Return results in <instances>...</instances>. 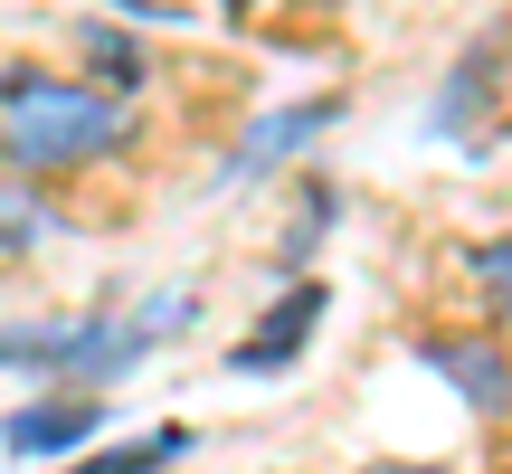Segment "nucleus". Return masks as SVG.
<instances>
[{"label": "nucleus", "mask_w": 512, "mask_h": 474, "mask_svg": "<svg viewBox=\"0 0 512 474\" xmlns=\"http://www.w3.org/2000/svg\"><path fill=\"white\" fill-rule=\"evenodd\" d=\"M494 76H503V29H484L475 48H465L456 67H446V95L427 105V124H437V133H465L484 105H494Z\"/></svg>", "instance_id": "423d86ee"}, {"label": "nucleus", "mask_w": 512, "mask_h": 474, "mask_svg": "<svg viewBox=\"0 0 512 474\" xmlns=\"http://www.w3.org/2000/svg\"><path fill=\"white\" fill-rule=\"evenodd\" d=\"M124 133H133L124 95L86 86V76L0 67V171L10 181H67V171L124 152Z\"/></svg>", "instance_id": "f257e3e1"}, {"label": "nucleus", "mask_w": 512, "mask_h": 474, "mask_svg": "<svg viewBox=\"0 0 512 474\" xmlns=\"http://www.w3.org/2000/svg\"><path fill=\"white\" fill-rule=\"evenodd\" d=\"M190 427H152V437H124V446H95V456H67L57 474H162V465H181L190 456Z\"/></svg>", "instance_id": "6e6552de"}, {"label": "nucleus", "mask_w": 512, "mask_h": 474, "mask_svg": "<svg viewBox=\"0 0 512 474\" xmlns=\"http://www.w3.org/2000/svg\"><path fill=\"white\" fill-rule=\"evenodd\" d=\"M95 427H105V399H76V389H57V399H29V408H10L0 418V446L10 456H86L95 446Z\"/></svg>", "instance_id": "39448f33"}, {"label": "nucleus", "mask_w": 512, "mask_h": 474, "mask_svg": "<svg viewBox=\"0 0 512 474\" xmlns=\"http://www.w3.org/2000/svg\"><path fill=\"white\" fill-rule=\"evenodd\" d=\"M76 57L105 76V95H133V86H143V57H133V38H114V29H76Z\"/></svg>", "instance_id": "9d476101"}, {"label": "nucleus", "mask_w": 512, "mask_h": 474, "mask_svg": "<svg viewBox=\"0 0 512 474\" xmlns=\"http://www.w3.org/2000/svg\"><path fill=\"white\" fill-rule=\"evenodd\" d=\"M332 114H342V105H332V95H313V105H285V114H266V124H256L247 143L228 152V181H256V171H275V162H285V152H304L313 133L332 124Z\"/></svg>", "instance_id": "0eeeda50"}, {"label": "nucleus", "mask_w": 512, "mask_h": 474, "mask_svg": "<svg viewBox=\"0 0 512 474\" xmlns=\"http://www.w3.org/2000/svg\"><path fill=\"white\" fill-rule=\"evenodd\" d=\"M238 10H247V0H238Z\"/></svg>", "instance_id": "ddd939ff"}, {"label": "nucleus", "mask_w": 512, "mask_h": 474, "mask_svg": "<svg viewBox=\"0 0 512 474\" xmlns=\"http://www.w3.org/2000/svg\"><path fill=\"white\" fill-rule=\"evenodd\" d=\"M190 294H162V304H133V313H48V323H0V370H38V380H67V389H105L143 361L152 342L190 332Z\"/></svg>", "instance_id": "f03ea898"}, {"label": "nucleus", "mask_w": 512, "mask_h": 474, "mask_svg": "<svg viewBox=\"0 0 512 474\" xmlns=\"http://www.w3.org/2000/svg\"><path fill=\"white\" fill-rule=\"evenodd\" d=\"M323 304H332V294L313 285V275H304V285H285V294L266 304V323H256L247 342L228 351V370H247V380H275V370H294V361H304V342L323 332Z\"/></svg>", "instance_id": "20e7f679"}, {"label": "nucleus", "mask_w": 512, "mask_h": 474, "mask_svg": "<svg viewBox=\"0 0 512 474\" xmlns=\"http://www.w3.org/2000/svg\"><path fill=\"white\" fill-rule=\"evenodd\" d=\"M503 474H512V465H503Z\"/></svg>", "instance_id": "4468645a"}, {"label": "nucleus", "mask_w": 512, "mask_h": 474, "mask_svg": "<svg viewBox=\"0 0 512 474\" xmlns=\"http://www.w3.org/2000/svg\"><path fill=\"white\" fill-rule=\"evenodd\" d=\"M418 361L437 370L475 418H512V351L494 332H418Z\"/></svg>", "instance_id": "7ed1b4c3"}, {"label": "nucleus", "mask_w": 512, "mask_h": 474, "mask_svg": "<svg viewBox=\"0 0 512 474\" xmlns=\"http://www.w3.org/2000/svg\"><path fill=\"white\" fill-rule=\"evenodd\" d=\"M57 237V209L38 200V181H10L0 171V256H29V247H48Z\"/></svg>", "instance_id": "1a4fd4ad"}, {"label": "nucleus", "mask_w": 512, "mask_h": 474, "mask_svg": "<svg viewBox=\"0 0 512 474\" xmlns=\"http://www.w3.org/2000/svg\"><path fill=\"white\" fill-rule=\"evenodd\" d=\"M389 474H437V465H389Z\"/></svg>", "instance_id": "f8f14e48"}, {"label": "nucleus", "mask_w": 512, "mask_h": 474, "mask_svg": "<svg viewBox=\"0 0 512 474\" xmlns=\"http://www.w3.org/2000/svg\"><path fill=\"white\" fill-rule=\"evenodd\" d=\"M475 275L503 294V313H512V237H484V247H475Z\"/></svg>", "instance_id": "9b49d317"}]
</instances>
